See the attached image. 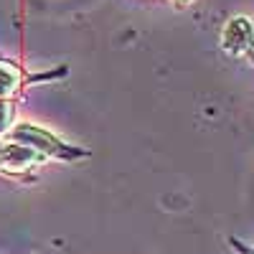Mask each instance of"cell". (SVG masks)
<instances>
[{"label": "cell", "mask_w": 254, "mask_h": 254, "mask_svg": "<svg viewBox=\"0 0 254 254\" xmlns=\"http://www.w3.org/2000/svg\"><path fill=\"white\" fill-rule=\"evenodd\" d=\"M8 137L15 142H23L33 150H38L44 158H59V160H79V158H87L89 150H81V147H74L69 142H61L59 137H54L51 132L41 130V127L31 125V122H18L8 130Z\"/></svg>", "instance_id": "6da1fadb"}, {"label": "cell", "mask_w": 254, "mask_h": 254, "mask_svg": "<svg viewBox=\"0 0 254 254\" xmlns=\"http://www.w3.org/2000/svg\"><path fill=\"white\" fill-rule=\"evenodd\" d=\"M46 158L41 155L33 147L15 142V140H0V171L5 173H26L28 168L44 163Z\"/></svg>", "instance_id": "7a4b0ae2"}, {"label": "cell", "mask_w": 254, "mask_h": 254, "mask_svg": "<svg viewBox=\"0 0 254 254\" xmlns=\"http://www.w3.org/2000/svg\"><path fill=\"white\" fill-rule=\"evenodd\" d=\"M252 41H254V26L244 15L231 18L221 31V46L231 56H244L247 49L252 46Z\"/></svg>", "instance_id": "3957f363"}, {"label": "cell", "mask_w": 254, "mask_h": 254, "mask_svg": "<svg viewBox=\"0 0 254 254\" xmlns=\"http://www.w3.org/2000/svg\"><path fill=\"white\" fill-rule=\"evenodd\" d=\"M23 79H26V74L20 71L18 64H13V61H0V99H10V97L20 89Z\"/></svg>", "instance_id": "277c9868"}, {"label": "cell", "mask_w": 254, "mask_h": 254, "mask_svg": "<svg viewBox=\"0 0 254 254\" xmlns=\"http://www.w3.org/2000/svg\"><path fill=\"white\" fill-rule=\"evenodd\" d=\"M13 102L10 99H0V137L8 135V130L13 127Z\"/></svg>", "instance_id": "5b68a950"}, {"label": "cell", "mask_w": 254, "mask_h": 254, "mask_svg": "<svg viewBox=\"0 0 254 254\" xmlns=\"http://www.w3.org/2000/svg\"><path fill=\"white\" fill-rule=\"evenodd\" d=\"M247 56H249V59H252V61H254V41H252V46H249V49H247Z\"/></svg>", "instance_id": "8992f818"}]
</instances>
